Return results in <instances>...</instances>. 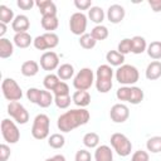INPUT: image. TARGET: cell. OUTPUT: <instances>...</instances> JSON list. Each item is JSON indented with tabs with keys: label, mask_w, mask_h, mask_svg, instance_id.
I'll return each mask as SVG.
<instances>
[{
	"label": "cell",
	"mask_w": 161,
	"mask_h": 161,
	"mask_svg": "<svg viewBox=\"0 0 161 161\" xmlns=\"http://www.w3.org/2000/svg\"><path fill=\"white\" fill-rule=\"evenodd\" d=\"M89 118H91V114L86 108L69 109L58 117L57 127L59 131L67 133V132H70L79 126L88 123Z\"/></svg>",
	"instance_id": "cell-1"
},
{
	"label": "cell",
	"mask_w": 161,
	"mask_h": 161,
	"mask_svg": "<svg viewBox=\"0 0 161 161\" xmlns=\"http://www.w3.org/2000/svg\"><path fill=\"white\" fill-rule=\"evenodd\" d=\"M113 69L108 64H102L96 70V88L99 93H108L113 86Z\"/></svg>",
	"instance_id": "cell-2"
},
{
	"label": "cell",
	"mask_w": 161,
	"mask_h": 161,
	"mask_svg": "<svg viewBox=\"0 0 161 161\" xmlns=\"http://www.w3.org/2000/svg\"><path fill=\"white\" fill-rule=\"evenodd\" d=\"M140 78L138 69L131 64H123L116 70V80L123 86H132Z\"/></svg>",
	"instance_id": "cell-3"
},
{
	"label": "cell",
	"mask_w": 161,
	"mask_h": 161,
	"mask_svg": "<svg viewBox=\"0 0 161 161\" xmlns=\"http://www.w3.org/2000/svg\"><path fill=\"white\" fill-rule=\"evenodd\" d=\"M49 127H50V119L47 114L39 113L35 116L31 126V136L35 140H44L49 136Z\"/></svg>",
	"instance_id": "cell-4"
},
{
	"label": "cell",
	"mask_w": 161,
	"mask_h": 161,
	"mask_svg": "<svg viewBox=\"0 0 161 161\" xmlns=\"http://www.w3.org/2000/svg\"><path fill=\"white\" fill-rule=\"evenodd\" d=\"M111 146L113 147V150L117 152V155L122 156V157H126L131 153L132 151V143L131 141L128 140V137L123 133H119V132H116L111 136Z\"/></svg>",
	"instance_id": "cell-5"
},
{
	"label": "cell",
	"mask_w": 161,
	"mask_h": 161,
	"mask_svg": "<svg viewBox=\"0 0 161 161\" xmlns=\"http://www.w3.org/2000/svg\"><path fill=\"white\" fill-rule=\"evenodd\" d=\"M96 82L94 73L91 68H82L73 79V87L77 91H87Z\"/></svg>",
	"instance_id": "cell-6"
},
{
	"label": "cell",
	"mask_w": 161,
	"mask_h": 161,
	"mask_svg": "<svg viewBox=\"0 0 161 161\" xmlns=\"http://www.w3.org/2000/svg\"><path fill=\"white\" fill-rule=\"evenodd\" d=\"M1 91H3V96L5 97V99H8L10 102H16V101L21 99V97H23L20 86L13 78H5L3 80Z\"/></svg>",
	"instance_id": "cell-7"
},
{
	"label": "cell",
	"mask_w": 161,
	"mask_h": 161,
	"mask_svg": "<svg viewBox=\"0 0 161 161\" xmlns=\"http://www.w3.org/2000/svg\"><path fill=\"white\" fill-rule=\"evenodd\" d=\"M1 135L8 143H16L20 138V131L14 121L4 118L1 121Z\"/></svg>",
	"instance_id": "cell-8"
},
{
	"label": "cell",
	"mask_w": 161,
	"mask_h": 161,
	"mask_svg": "<svg viewBox=\"0 0 161 161\" xmlns=\"http://www.w3.org/2000/svg\"><path fill=\"white\" fill-rule=\"evenodd\" d=\"M59 44V36L55 33H44L42 35H38L34 42L33 45L35 47V49L38 50H47V49H53Z\"/></svg>",
	"instance_id": "cell-9"
},
{
	"label": "cell",
	"mask_w": 161,
	"mask_h": 161,
	"mask_svg": "<svg viewBox=\"0 0 161 161\" xmlns=\"http://www.w3.org/2000/svg\"><path fill=\"white\" fill-rule=\"evenodd\" d=\"M8 113L19 125H25L29 121V112L20 102H10L8 104Z\"/></svg>",
	"instance_id": "cell-10"
},
{
	"label": "cell",
	"mask_w": 161,
	"mask_h": 161,
	"mask_svg": "<svg viewBox=\"0 0 161 161\" xmlns=\"http://www.w3.org/2000/svg\"><path fill=\"white\" fill-rule=\"evenodd\" d=\"M69 29H70V31L74 35L82 36L83 34H86L87 16L82 11H77V13L72 14L70 15V19H69Z\"/></svg>",
	"instance_id": "cell-11"
},
{
	"label": "cell",
	"mask_w": 161,
	"mask_h": 161,
	"mask_svg": "<svg viewBox=\"0 0 161 161\" xmlns=\"http://www.w3.org/2000/svg\"><path fill=\"white\" fill-rule=\"evenodd\" d=\"M109 117L114 123H123L130 117V109L123 103H116L111 107Z\"/></svg>",
	"instance_id": "cell-12"
},
{
	"label": "cell",
	"mask_w": 161,
	"mask_h": 161,
	"mask_svg": "<svg viewBox=\"0 0 161 161\" xmlns=\"http://www.w3.org/2000/svg\"><path fill=\"white\" fill-rule=\"evenodd\" d=\"M40 67L44 70H54L59 68V57L54 52H45L40 57Z\"/></svg>",
	"instance_id": "cell-13"
},
{
	"label": "cell",
	"mask_w": 161,
	"mask_h": 161,
	"mask_svg": "<svg viewBox=\"0 0 161 161\" xmlns=\"http://www.w3.org/2000/svg\"><path fill=\"white\" fill-rule=\"evenodd\" d=\"M126 15V11H125V8L119 4H113L108 8L107 10V19L109 20V23L112 24H118L123 20Z\"/></svg>",
	"instance_id": "cell-14"
},
{
	"label": "cell",
	"mask_w": 161,
	"mask_h": 161,
	"mask_svg": "<svg viewBox=\"0 0 161 161\" xmlns=\"http://www.w3.org/2000/svg\"><path fill=\"white\" fill-rule=\"evenodd\" d=\"M29 26H30V20L26 15H23V14L16 15L11 23V28L15 31V34L16 33H26Z\"/></svg>",
	"instance_id": "cell-15"
},
{
	"label": "cell",
	"mask_w": 161,
	"mask_h": 161,
	"mask_svg": "<svg viewBox=\"0 0 161 161\" xmlns=\"http://www.w3.org/2000/svg\"><path fill=\"white\" fill-rule=\"evenodd\" d=\"M35 5L38 6L42 16L57 15V6L52 0H38L35 1Z\"/></svg>",
	"instance_id": "cell-16"
},
{
	"label": "cell",
	"mask_w": 161,
	"mask_h": 161,
	"mask_svg": "<svg viewBox=\"0 0 161 161\" xmlns=\"http://www.w3.org/2000/svg\"><path fill=\"white\" fill-rule=\"evenodd\" d=\"M72 101L79 108H84L91 103V94L88 91H75L72 96Z\"/></svg>",
	"instance_id": "cell-17"
},
{
	"label": "cell",
	"mask_w": 161,
	"mask_h": 161,
	"mask_svg": "<svg viewBox=\"0 0 161 161\" xmlns=\"http://www.w3.org/2000/svg\"><path fill=\"white\" fill-rule=\"evenodd\" d=\"M94 160L96 161H113V152L109 146L101 145L94 151Z\"/></svg>",
	"instance_id": "cell-18"
},
{
	"label": "cell",
	"mask_w": 161,
	"mask_h": 161,
	"mask_svg": "<svg viewBox=\"0 0 161 161\" xmlns=\"http://www.w3.org/2000/svg\"><path fill=\"white\" fill-rule=\"evenodd\" d=\"M145 75L148 80H156L161 77V62L158 60H153L151 62L145 72Z\"/></svg>",
	"instance_id": "cell-19"
},
{
	"label": "cell",
	"mask_w": 161,
	"mask_h": 161,
	"mask_svg": "<svg viewBox=\"0 0 161 161\" xmlns=\"http://www.w3.org/2000/svg\"><path fill=\"white\" fill-rule=\"evenodd\" d=\"M20 72L24 77H34L39 72V64L35 60H26L21 64Z\"/></svg>",
	"instance_id": "cell-20"
},
{
	"label": "cell",
	"mask_w": 161,
	"mask_h": 161,
	"mask_svg": "<svg viewBox=\"0 0 161 161\" xmlns=\"http://www.w3.org/2000/svg\"><path fill=\"white\" fill-rule=\"evenodd\" d=\"M13 42H14V44H15L18 48L24 49V48H28V47L34 42V39H33V38L30 36V34H28V33H16V34L14 35Z\"/></svg>",
	"instance_id": "cell-21"
},
{
	"label": "cell",
	"mask_w": 161,
	"mask_h": 161,
	"mask_svg": "<svg viewBox=\"0 0 161 161\" xmlns=\"http://www.w3.org/2000/svg\"><path fill=\"white\" fill-rule=\"evenodd\" d=\"M131 45H132V53L133 54H142L145 50H147V43L143 36L136 35L131 38Z\"/></svg>",
	"instance_id": "cell-22"
},
{
	"label": "cell",
	"mask_w": 161,
	"mask_h": 161,
	"mask_svg": "<svg viewBox=\"0 0 161 161\" xmlns=\"http://www.w3.org/2000/svg\"><path fill=\"white\" fill-rule=\"evenodd\" d=\"M106 60L108 62V64L112 67H121V65H123V63H125V55L123 54H121L119 52H117V50H109V52H107V54H106Z\"/></svg>",
	"instance_id": "cell-23"
},
{
	"label": "cell",
	"mask_w": 161,
	"mask_h": 161,
	"mask_svg": "<svg viewBox=\"0 0 161 161\" xmlns=\"http://www.w3.org/2000/svg\"><path fill=\"white\" fill-rule=\"evenodd\" d=\"M42 26L44 30H48V33H53L59 25V20L57 15H48V16H42Z\"/></svg>",
	"instance_id": "cell-24"
},
{
	"label": "cell",
	"mask_w": 161,
	"mask_h": 161,
	"mask_svg": "<svg viewBox=\"0 0 161 161\" xmlns=\"http://www.w3.org/2000/svg\"><path fill=\"white\" fill-rule=\"evenodd\" d=\"M13 53H14V44L6 38H0V58L6 59L11 57Z\"/></svg>",
	"instance_id": "cell-25"
},
{
	"label": "cell",
	"mask_w": 161,
	"mask_h": 161,
	"mask_svg": "<svg viewBox=\"0 0 161 161\" xmlns=\"http://www.w3.org/2000/svg\"><path fill=\"white\" fill-rule=\"evenodd\" d=\"M57 75L59 77L60 80H68L74 75V67L69 63H64L62 65H59L58 70H57Z\"/></svg>",
	"instance_id": "cell-26"
},
{
	"label": "cell",
	"mask_w": 161,
	"mask_h": 161,
	"mask_svg": "<svg viewBox=\"0 0 161 161\" xmlns=\"http://www.w3.org/2000/svg\"><path fill=\"white\" fill-rule=\"evenodd\" d=\"M88 18L91 19V21L96 23L97 25H101V23L104 19V11L101 6H92L88 10Z\"/></svg>",
	"instance_id": "cell-27"
},
{
	"label": "cell",
	"mask_w": 161,
	"mask_h": 161,
	"mask_svg": "<svg viewBox=\"0 0 161 161\" xmlns=\"http://www.w3.org/2000/svg\"><path fill=\"white\" fill-rule=\"evenodd\" d=\"M147 54L151 59L153 60H158L161 59V42L158 40H155V42H151L148 45H147Z\"/></svg>",
	"instance_id": "cell-28"
},
{
	"label": "cell",
	"mask_w": 161,
	"mask_h": 161,
	"mask_svg": "<svg viewBox=\"0 0 161 161\" xmlns=\"http://www.w3.org/2000/svg\"><path fill=\"white\" fill-rule=\"evenodd\" d=\"M143 91L140 88V87H136V86H131V93H130V99H128V103L131 104H138L143 101Z\"/></svg>",
	"instance_id": "cell-29"
},
{
	"label": "cell",
	"mask_w": 161,
	"mask_h": 161,
	"mask_svg": "<svg viewBox=\"0 0 161 161\" xmlns=\"http://www.w3.org/2000/svg\"><path fill=\"white\" fill-rule=\"evenodd\" d=\"M99 143V136L96 132H88L83 136V145L88 148H97Z\"/></svg>",
	"instance_id": "cell-30"
},
{
	"label": "cell",
	"mask_w": 161,
	"mask_h": 161,
	"mask_svg": "<svg viewBox=\"0 0 161 161\" xmlns=\"http://www.w3.org/2000/svg\"><path fill=\"white\" fill-rule=\"evenodd\" d=\"M146 148L151 153H158L161 152V136H153L150 137L146 142Z\"/></svg>",
	"instance_id": "cell-31"
},
{
	"label": "cell",
	"mask_w": 161,
	"mask_h": 161,
	"mask_svg": "<svg viewBox=\"0 0 161 161\" xmlns=\"http://www.w3.org/2000/svg\"><path fill=\"white\" fill-rule=\"evenodd\" d=\"M59 82H60V79H59V77L57 75V74H53V73H49V74H47L45 77H44V79H43V84H44V88L47 89V91H54V88L59 84Z\"/></svg>",
	"instance_id": "cell-32"
},
{
	"label": "cell",
	"mask_w": 161,
	"mask_h": 161,
	"mask_svg": "<svg viewBox=\"0 0 161 161\" xmlns=\"http://www.w3.org/2000/svg\"><path fill=\"white\" fill-rule=\"evenodd\" d=\"M64 143H65V138L62 133H53L48 138V145L52 148H55V150L62 148L64 146Z\"/></svg>",
	"instance_id": "cell-33"
},
{
	"label": "cell",
	"mask_w": 161,
	"mask_h": 161,
	"mask_svg": "<svg viewBox=\"0 0 161 161\" xmlns=\"http://www.w3.org/2000/svg\"><path fill=\"white\" fill-rule=\"evenodd\" d=\"M14 11L8 8L6 5H0V23H4V24H9L10 21L13 23L14 20Z\"/></svg>",
	"instance_id": "cell-34"
},
{
	"label": "cell",
	"mask_w": 161,
	"mask_h": 161,
	"mask_svg": "<svg viewBox=\"0 0 161 161\" xmlns=\"http://www.w3.org/2000/svg\"><path fill=\"white\" fill-rule=\"evenodd\" d=\"M91 34H92V36L98 42V40H104V39H107V36H108V29H107V26H104V25H96L93 29H92V31H91Z\"/></svg>",
	"instance_id": "cell-35"
},
{
	"label": "cell",
	"mask_w": 161,
	"mask_h": 161,
	"mask_svg": "<svg viewBox=\"0 0 161 161\" xmlns=\"http://www.w3.org/2000/svg\"><path fill=\"white\" fill-rule=\"evenodd\" d=\"M53 102H54V97L52 96V93H50L49 91H43V89H42L40 97H39L36 104H38L39 107H42V108H47V107H49Z\"/></svg>",
	"instance_id": "cell-36"
},
{
	"label": "cell",
	"mask_w": 161,
	"mask_h": 161,
	"mask_svg": "<svg viewBox=\"0 0 161 161\" xmlns=\"http://www.w3.org/2000/svg\"><path fill=\"white\" fill-rule=\"evenodd\" d=\"M79 44H80V47L84 48V49H93V48L96 47V44H97V40L92 36V34L86 33V34H83V35L79 38Z\"/></svg>",
	"instance_id": "cell-37"
},
{
	"label": "cell",
	"mask_w": 161,
	"mask_h": 161,
	"mask_svg": "<svg viewBox=\"0 0 161 161\" xmlns=\"http://www.w3.org/2000/svg\"><path fill=\"white\" fill-rule=\"evenodd\" d=\"M70 102H72V99H70V96L69 94H67V96H55L54 97V103L60 109L68 108L70 106Z\"/></svg>",
	"instance_id": "cell-38"
},
{
	"label": "cell",
	"mask_w": 161,
	"mask_h": 161,
	"mask_svg": "<svg viewBox=\"0 0 161 161\" xmlns=\"http://www.w3.org/2000/svg\"><path fill=\"white\" fill-rule=\"evenodd\" d=\"M117 52H119L121 54L126 55L128 53H132V45H131V39L130 38H125L118 43L117 47Z\"/></svg>",
	"instance_id": "cell-39"
},
{
	"label": "cell",
	"mask_w": 161,
	"mask_h": 161,
	"mask_svg": "<svg viewBox=\"0 0 161 161\" xmlns=\"http://www.w3.org/2000/svg\"><path fill=\"white\" fill-rule=\"evenodd\" d=\"M130 93H131V86H123V87H119L116 92V97L118 101H125V102H128L130 99Z\"/></svg>",
	"instance_id": "cell-40"
},
{
	"label": "cell",
	"mask_w": 161,
	"mask_h": 161,
	"mask_svg": "<svg viewBox=\"0 0 161 161\" xmlns=\"http://www.w3.org/2000/svg\"><path fill=\"white\" fill-rule=\"evenodd\" d=\"M53 93H54V97L55 96H67V94H69V87H68V84L65 82L60 80L59 84L54 88Z\"/></svg>",
	"instance_id": "cell-41"
},
{
	"label": "cell",
	"mask_w": 161,
	"mask_h": 161,
	"mask_svg": "<svg viewBox=\"0 0 161 161\" xmlns=\"http://www.w3.org/2000/svg\"><path fill=\"white\" fill-rule=\"evenodd\" d=\"M40 92H42V89H38V88H29L28 91H26V97H28V99L31 102V103H38V99H39V97H40Z\"/></svg>",
	"instance_id": "cell-42"
},
{
	"label": "cell",
	"mask_w": 161,
	"mask_h": 161,
	"mask_svg": "<svg viewBox=\"0 0 161 161\" xmlns=\"http://www.w3.org/2000/svg\"><path fill=\"white\" fill-rule=\"evenodd\" d=\"M75 161H91L92 160V156H91V152L82 148V150H78L77 153H75V157H74Z\"/></svg>",
	"instance_id": "cell-43"
},
{
	"label": "cell",
	"mask_w": 161,
	"mask_h": 161,
	"mask_svg": "<svg viewBox=\"0 0 161 161\" xmlns=\"http://www.w3.org/2000/svg\"><path fill=\"white\" fill-rule=\"evenodd\" d=\"M131 161H150V157H148V153L143 150H138V151H135L132 157H131Z\"/></svg>",
	"instance_id": "cell-44"
},
{
	"label": "cell",
	"mask_w": 161,
	"mask_h": 161,
	"mask_svg": "<svg viewBox=\"0 0 161 161\" xmlns=\"http://www.w3.org/2000/svg\"><path fill=\"white\" fill-rule=\"evenodd\" d=\"M74 6L78 10H88L92 8V0H74Z\"/></svg>",
	"instance_id": "cell-45"
},
{
	"label": "cell",
	"mask_w": 161,
	"mask_h": 161,
	"mask_svg": "<svg viewBox=\"0 0 161 161\" xmlns=\"http://www.w3.org/2000/svg\"><path fill=\"white\" fill-rule=\"evenodd\" d=\"M10 147L5 143H1L0 145V161H6L9 157H10Z\"/></svg>",
	"instance_id": "cell-46"
},
{
	"label": "cell",
	"mask_w": 161,
	"mask_h": 161,
	"mask_svg": "<svg viewBox=\"0 0 161 161\" xmlns=\"http://www.w3.org/2000/svg\"><path fill=\"white\" fill-rule=\"evenodd\" d=\"M16 5H18L21 10H30V9L35 5V3H34L33 0H18V1H16Z\"/></svg>",
	"instance_id": "cell-47"
},
{
	"label": "cell",
	"mask_w": 161,
	"mask_h": 161,
	"mask_svg": "<svg viewBox=\"0 0 161 161\" xmlns=\"http://www.w3.org/2000/svg\"><path fill=\"white\" fill-rule=\"evenodd\" d=\"M148 5L155 13L161 11V0H148Z\"/></svg>",
	"instance_id": "cell-48"
},
{
	"label": "cell",
	"mask_w": 161,
	"mask_h": 161,
	"mask_svg": "<svg viewBox=\"0 0 161 161\" xmlns=\"http://www.w3.org/2000/svg\"><path fill=\"white\" fill-rule=\"evenodd\" d=\"M45 161H67V160H65V157H64L63 155H55V156H53V157L47 158Z\"/></svg>",
	"instance_id": "cell-49"
},
{
	"label": "cell",
	"mask_w": 161,
	"mask_h": 161,
	"mask_svg": "<svg viewBox=\"0 0 161 161\" xmlns=\"http://www.w3.org/2000/svg\"><path fill=\"white\" fill-rule=\"evenodd\" d=\"M6 29H8L6 24H4V23H0V36H1V38L5 35V33H6Z\"/></svg>",
	"instance_id": "cell-50"
}]
</instances>
